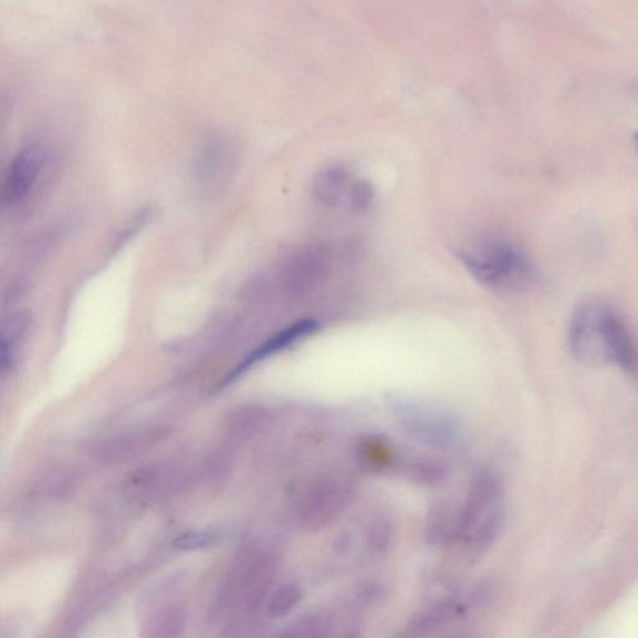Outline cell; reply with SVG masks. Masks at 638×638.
Masks as SVG:
<instances>
[{
  "label": "cell",
  "mask_w": 638,
  "mask_h": 638,
  "mask_svg": "<svg viewBox=\"0 0 638 638\" xmlns=\"http://www.w3.org/2000/svg\"><path fill=\"white\" fill-rule=\"evenodd\" d=\"M462 263L481 285L504 293L530 289L537 281V268L524 249L499 235H484L469 241L459 251Z\"/></svg>",
  "instance_id": "6da1fadb"
},
{
  "label": "cell",
  "mask_w": 638,
  "mask_h": 638,
  "mask_svg": "<svg viewBox=\"0 0 638 638\" xmlns=\"http://www.w3.org/2000/svg\"><path fill=\"white\" fill-rule=\"evenodd\" d=\"M504 522L503 491L499 480L481 475L462 512V528L469 547L483 551L498 538Z\"/></svg>",
  "instance_id": "7a4b0ae2"
},
{
  "label": "cell",
  "mask_w": 638,
  "mask_h": 638,
  "mask_svg": "<svg viewBox=\"0 0 638 638\" xmlns=\"http://www.w3.org/2000/svg\"><path fill=\"white\" fill-rule=\"evenodd\" d=\"M611 306L588 300L575 311L569 328V344L575 359L586 367L610 365L606 317Z\"/></svg>",
  "instance_id": "3957f363"
},
{
  "label": "cell",
  "mask_w": 638,
  "mask_h": 638,
  "mask_svg": "<svg viewBox=\"0 0 638 638\" xmlns=\"http://www.w3.org/2000/svg\"><path fill=\"white\" fill-rule=\"evenodd\" d=\"M47 161V153L41 146L31 145L20 151L7 175L4 198L9 205L22 203L39 180Z\"/></svg>",
  "instance_id": "277c9868"
},
{
  "label": "cell",
  "mask_w": 638,
  "mask_h": 638,
  "mask_svg": "<svg viewBox=\"0 0 638 638\" xmlns=\"http://www.w3.org/2000/svg\"><path fill=\"white\" fill-rule=\"evenodd\" d=\"M317 328L318 323L315 320H301L292 323L291 326L276 333L274 337L269 338L264 344H261V346L251 353L243 363H239L234 372L227 376L224 385L238 379L241 374H244L256 363L288 349L293 343L311 336V334L315 333Z\"/></svg>",
  "instance_id": "5b68a950"
},
{
  "label": "cell",
  "mask_w": 638,
  "mask_h": 638,
  "mask_svg": "<svg viewBox=\"0 0 638 638\" xmlns=\"http://www.w3.org/2000/svg\"><path fill=\"white\" fill-rule=\"evenodd\" d=\"M302 518L308 521L311 528L326 524L342 509L346 494L337 484L322 483L310 488L303 497Z\"/></svg>",
  "instance_id": "8992f818"
},
{
  "label": "cell",
  "mask_w": 638,
  "mask_h": 638,
  "mask_svg": "<svg viewBox=\"0 0 638 638\" xmlns=\"http://www.w3.org/2000/svg\"><path fill=\"white\" fill-rule=\"evenodd\" d=\"M289 284L297 292H308L316 288L328 272V257L323 249L310 247L303 249L291 261Z\"/></svg>",
  "instance_id": "52a82bcc"
},
{
  "label": "cell",
  "mask_w": 638,
  "mask_h": 638,
  "mask_svg": "<svg viewBox=\"0 0 638 638\" xmlns=\"http://www.w3.org/2000/svg\"><path fill=\"white\" fill-rule=\"evenodd\" d=\"M404 420L410 431L434 444L445 443L453 435V424L443 414L433 413L424 408H405Z\"/></svg>",
  "instance_id": "ba28073f"
},
{
  "label": "cell",
  "mask_w": 638,
  "mask_h": 638,
  "mask_svg": "<svg viewBox=\"0 0 638 638\" xmlns=\"http://www.w3.org/2000/svg\"><path fill=\"white\" fill-rule=\"evenodd\" d=\"M350 173L342 166H331L315 177L312 194L323 206H337L350 190Z\"/></svg>",
  "instance_id": "9c48e42d"
},
{
  "label": "cell",
  "mask_w": 638,
  "mask_h": 638,
  "mask_svg": "<svg viewBox=\"0 0 638 638\" xmlns=\"http://www.w3.org/2000/svg\"><path fill=\"white\" fill-rule=\"evenodd\" d=\"M349 200L354 213H365L374 202V188L369 180L360 179L350 186Z\"/></svg>",
  "instance_id": "30bf717a"
},
{
  "label": "cell",
  "mask_w": 638,
  "mask_h": 638,
  "mask_svg": "<svg viewBox=\"0 0 638 638\" xmlns=\"http://www.w3.org/2000/svg\"><path fill=\"white\" fill-rule=\"evenodd\" d=\"M301 600V591L296 586L287 585L272 596L268 609L272 616H282L291 611Z\"/></svg>",
  "instance_id": "8fae6325"
},
{
  "label": "cell",
  "mask_w": 638,
  "mask_h": 638,
  "mask_svg": "<svg viewBox=\"0 0 638 638\" xmlns=\"http://www.w3.org/2000/svg\"><path fill=\"white\" fill-rule=\"evenodd\" d=\"M216 540L214 532H187L174 541V547L181 550H198L213 547Z\"/></svg>",
  "instance_id": "7c38bea8"
},
{
  "label": "cell",
  "mask_w": 638,
  "mask_h": 638,
  "mask_svg": "<svg viewBox=\"0 0 638 638\" xmlns=\"http://www.w3.org/2000/svg\"><path fill=\"white\" fill-rule=\"evenodd\" d=\"M635 143H636V146H637V149H638V131H637L636 135H635Z\"/></svg>",
  "instance_id": "4fadbf2b"
}]
</instances>
